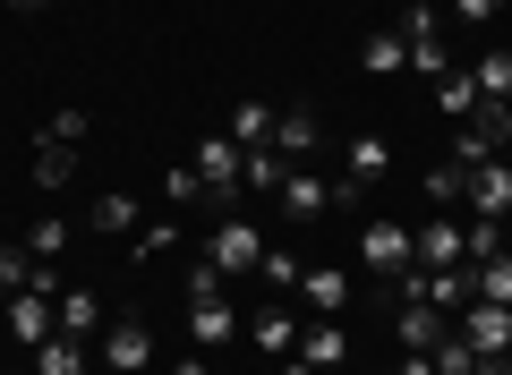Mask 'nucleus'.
I'll use <instances>...</instances> for the list:
<instances>
[{"label":"nucleus","instance_id":"1","mask_svg":"<svg viewBox=\"0 0 512 375\" xmlns=\"http://www.w3.org/2000/svg\"><path fill=\"white\" fill-rule=\"evenodd\" d=\"M359 265L367 273H384V282H402L410 265H419V239H410V222H359Z\"/></svg>","mask_w":512,"mask_h":375},{"label":"nucleus","instance_id":"2","mask_svg":"<svg viewBox=\"0 0 512 375\" xmlns=\"http://www.w3.org/2000/svg\"><path fill=\"white\" fill-rule=\"evenodd\" d=\"M205 265L231 282V273H256L265 265V239H256V222H239V214H222L214 231H205Z\"/></svg>","mask_w":512,"mask_h":375},{"label":"nucleus","instance_id":"3","mask_svg":"<svg viewBox=\"0 0 512 375\" xmlns=\"http://www.w3.org/2000/svg\"><path fill=\"white\" fill-rule=\"evenodd\" d=\"M197 179H205V205H231L239 197V171H248V154H239L231 137H197Z\"/></svg>","mask_w":512,"mask_h":375},{"label":"nucleus","instance_id":"4","mask_svg":"<svg viewBox=\"0 0 512 375\" xmlns=\"http://www.w3.org/2000/svg\"><path fill=\"white\" fill-rule=\"evenodd\" d=\"M103 375H154V333L137 316L103 324Z\"/></svg>","mask_w":512,"mask_h":375},{"label":"nucleus","instance_id":"5","mask_svg":"<svg viewBox=\"0 0 512 375\" xmlns=\"http://www.w3.org/2000/svg\"><path fill=\"white\" fill-rule=\"evenodd\" d=\"M461 341H470L478 358H512V307H495V299H470L461 307V324H453Z\"/></svg>","mask_w":512,"mask_h":375},{"label":"nucleus","instance_id":"6","mask_svg":"<svg viewBox=\"0 0 512 375\" xmlns=\"http://www.w3.org/2000/svg\"><path fill=\"white\" fill-rule=\"evenodd\" d=\"M274 197H282V214H291V222H316V214H333V205H350V188H342V179L325 188L316 171H291V179L274 188Z\"/></svg>","mask_w":512,"mask_h":375},{"label":"nucleus","instance_id":"7","mask_svg":"<svg viewBox=\"0 0 512 375\" xmlns=\"http://www.w3.org/2000/svg\"><path fill=\"white\" fill-rule=\"evenodd\" d=\"M384 171H393V137H376V128H359V137L342 145V188L359 197V188H376Z\"/></svg>","mask_w":512,"mask_h":375},{"label":"nucleus","instance_id":"8","mask_svg":"<svg viewBox=\"0 0 512 375\" xmlns=\"http://www.w3.org/2000/svg\"><path fill=\"white\" fill-rule=\"evenodd\" d=\"M86 231H103V239H137V231H146V205H137V188H103V197L86 205Z\"/></svg>","mask_w":512,"mask_h":375},{"label":"nucleus","instance_id":"9","mask_svg":"<svg viewBox=\"0 0 512 375\" xmlns=\"http://www.w3.org/2000/svg\"><path fill=\"white\" fill-rule=\"evenodd\" d=\"M461 205H470V214H495V222H504V214H512V162H504V154L478 162L470 188H461Z\"/></svg>","mask_w":512,"mask_h":375},{"label":"nucleus","instance_id":"10","mask_svg":"<svg viewBox=\"0 0 512 375\" xmlns=\"http://www.w3.org/2000/svg\"><path fill=\"white\" fill-rule=\"evenodd\" d=\"M0 333L26 341V350H35V341H52V299H43V290H18V299L0 307Z\"/></svg>","mask_w":512,"mask_h":375},{"label":"nucleus","instance_id":"11","mask_svg":"<svg viewBox=\"0 0 512 375\" xmlns=\"http://www.w3.org/2000/svg\"><path fill=\"white\" fill-rule=\"evenodd\" d=\"M188 341H197V350H231V341H239L231 299H188Z\"/></svg>","mask_w":512,"mask_h":375},{"label":"nucleus","instance_id":"12","mask_svg":"<svg viewBox=\"0 0 512 375\" xmlns=\"http://www.w3.org/2000/svg\"><path fill=\"white\" fill-rule=\"evenodd\" d=\"M52 333H60V341H94V333H103V299H94V290H60Z\"/></svg>","mask_w":512,"mask_h":375},{"label":"nucleus","instance_id":"13","mask_svg":"<svg viewBox=\"0 0 512 375\" xmlns=\"http://www.w3.org/2000/svg\"><path fill=\"white\" fill-rule=\"evenodd\" d=\"M444 333H453V324H444V307H427V299H402V316H393V341H402V350H436Z\"/></svg>","mask_w":512,"mask_h":375},{"label":"nucleus","instance_id":"14","mask_svg":"<svg viewBox=\"0 0 512 375\" xmlns=\"http://www.w3.org/2000/svg\"><path fill=\"white\" fill-rule=\"evenodd\" d=\"M291 358H308L316 375H342V367H350V333H342V324H308Z\"/></svg>","mask_w":512,"mask_h":375},{"label":"nucleus","instance_id":"15","mask_svg":"<svg viewBox=\"0 0 512 375\" xmlns=\"http://www.w3.org/2000/svg\"><path fill=\"white\" fill-rule=\"evenodd\" d=\"M274 154H282V162H308V154H316V111H308V103L274 111Z\"/></svg>","mask_w":512,"mask_h":375},{"label":"nucleus","instance_id":"16","mask_svg":"<svg viewBox=\"0 0 512 375\" xmlns=\"http://www.w3.org/2000/svg\"><path fill=\"white\" fill-rule=\"evenodd\" d=\"M410 239H419V265H427V273H444V265H461V222H453V214H436V222H419V231H410Z\"/></svg>","mask_w":512,"mask_h":375},{"label":"nucleus","instance_id":"17","mask_svg":"<svg viewBox=\"0 0 512 375\" xmlns=\"http://www.w3.org/2000/svg\"><path fill=\"white\" fill-rule=\"evenodd\" d=\"M248 333H256V350H265V358H291L308 324H299L291 307H256V324H248Z\"/></svg>","mask_w":512,"mask_h":375},{"label":"nucleus","instance_id":"18","mask_svg":"<svg viewBox=\"0 0 512 375\" xmlns=\"http://www.w3.org/2000/svg\"><path fill=\"white\" fill-rule=\"evenodd\" d=\"M299 290H308V307H325V316H342V307H350V273L342 265H308V273H299Z\"/></svg>","mask_w":512,"mask_h":375},{"label":"nucleus","instance_id":"19","mask_svg":"<svg viewBox=\"0 0 512 375\" xmlns=\"http://www.w3.org/2000/svg\"><path fill=\"white\" fill-rule=\"evenodd\" d=\"M359 69H367V77H402V69H410V43L384 26V35H367V43H359Z\"/></svg>","mask_w":512,"mask_h":375},{"label":"nucleus","instance_id":"20","mask_svg":"<svg viewBox=\"0 0 512 375\" xmlns=\"http://www.w3.org/2000/svg\"><path fill=\"white\" fill-rule=\"evenodd\" d=\"M26 367H35V375H86V341H35V350H26Z\"/></svg>","mask_w":512,"mask_h":375},{"label":"nucleus","instance_id":"21","mask_svg":"<svg viewBox=\"0 0 512 375\" xmlns=\"http://www.w3.org/2000/svg\"><path fill=\"white\" fill-rule=\"evenodd\" d=\"M478 103H487V94H478V77H470V69H444V77H436V111H453V120H478Z\"/></svg>","mask_w":512,"mask_h":375},{"label":"nucleus","instance_id":"22","mask_svg":"<svg viewBox=\"0 0 512 375\" xmlns=\"http://www.w3.org/2000/svg\"><path fill=\"white\" fill-rule=\"evenodd\" d=\"M222 137H231L239 154H256V145H274V111H265V103H239V111H231V128H222Z\"/></svg>","mask_w":512,"mask_h":375},{"label":"nucleus","instance_id":"23","mask_svg":"<svg viewBox=\"0 0 512 375\" xmlns=\"http://www.w3.org/2000/svg\"><path fill=\"white\" fill-rule=\"evenodd\" d=\"M461 256H478V265L504 256V222H495V214H470V222H461Z\"/></svg>","mask_w":512,"mask_h":375},{"label":"nucleus","instance_id":"24","mask_svg":"<svg viewBox=\"0 0 512 375\" xmlns=\"http://www.w3.org/2000/svg\"><path fill=\"white\" fill-rule=\"evenodd\" d=\"M69 171H77V145H52V137H43V145H35V188H69Z\"/></svg>","mask_w":512,"mask_h":375},{"label":"nucleus","instance_id":"25","mask_svg":"<svg viewBox=\"0 0 512 375\" xmlns=\"http://www.w3.org/2000/svg\"><path fill=\"white\" fill-rule=\"evenodd\" d=\"M478 94H487V103H512V52H478Z\"/></svg>","mask_w":512,"mask_h":375},{"label":"nucleus","instance_id":"26","mask_svg":"<svg viewBox=\"0 0 512 375\" xmlns=\"http://www.w3.org/2000/svg\"><path fill=\"white\" fill-rule=\"evenodd\" d=\"M291 171H299V162H282L274 145H256V154H248V171H239V188H282Z\"/></svg>","mask_w":512,"mask_h":375},{"label":"nucleus","instance_id":"27","mask_svg":"<svg viewBox=\"0 0 512 375\" xmlns=\"http://www.w3.org/2000/svg\"><path fill=\"white\" fill-rule=\"evenodd\" d=\"M461 188H470V179H461L453 162H436V171H427V188H419V197L436 205V214H453V205H461Z\"/></svg>","mask_w":512,"mask_h":375},{"label":"nucleus","instance_id":"28","mask_svg":"<svg viewBox=\"0 0 512 375\" xmlns=\"http://www.w3.org/2000/svg\"><path fill=\"white\" fill-rule=\"evenodd\" d=\"M495 154H504V145H495V137H487V128H461V145H453V171H461V179H470V171H478V162H495Z\"/></svg>","mask_w":512,"mask_h":375},{"label":"nucleus","instance_id":"29","mask_svg":"<svg viewBox=\"0 0 512 375\" xmlns=\"http://www.w3.org/2000/svg\"><path fill=\"white\" fill-rule=\"evenodd\" d=\"M470 282H478V299H495V307H512V256H487V265H478Z\"/></svg>","mask_w":512,"mask_h":375},{"label":"nucleus","instance_id":"30","mask_svg":"<svg viewBox=\"0 0 512 375\" xmlns=\"http://www.w3.org/2000/svg\"><path fill=\"white\" fill-rule=\"evenodd\" d=\"M427 358H436V375H478V350H470L461 333H444V341H436Z\"/></svg>","mask_w":512,"mask_h":375},{"label":"nucleus","instance_id":"31","mask_svg":"<svg viewBox=\"0 0 512 375\" xmlns=\"http://www.w3.org/2000/svg\"><path fill=\"white\" fill-rule=\"evenodd\" d=\"M197 197H205L197 162H171V171H163V205H197Z\"/></svg>","mask_w":512,"mask_h":375},{"label":"nucleus","instance_id":"32","mask_svg":"<svg viewBox=\"0 0 512 375\" xmlns=\"http://www.w3.org/2000/svg\"><path fill=\"white\" fill-rule=\"evenodd\" d=\"M410 69H419L427 86H436V77H444V69H461V60L444 52V35H436V43H410Z\"/></svg>","mask_w":512,"mask_h":375},{"label":"nucleus","instance_id":"33","mask_svg":"<svg viewBox=\"0 0 512 375\" xmlns=\"http://www.w3.org/2000/svg\"><path fill=\"white\" fill-rule=\"evenodd\" d=\"M26 248H35V256H69V222H60V214H43L35 231H26Z\"/></svg>","mask_w":512,"mask_h":375},{"label":"nucleus","instance_id":"34","mask_svg":"<svg viewBox=\"0 0 512 375\" xmlns=\"http://www.w3.org/2000/svg\"><path fill=\"white\" fill-rule=\"evenodd\" d=\"M256 273H265V282H282V290H291V282H299V273H308V265H299L291 248H265V265H256Z\"/></svg>","mask_w":512,"mask_h":375},{"label":"nucleus","instance_id":"35","mask_svg":"<svg viewBox=\"0 0 512 375\" xmlns=\"http://www.w3.org/2000/svg\"><path fill=\"white\" fill-rule=\"evenodd\" d=\"M86 128H94V120H86V111L69 103V111H52V128H43V137H52V145H77V137H86Z\"/></svg>","mask_w":512,"mask_h":375},{"label":"nucleus","instance_id":"36","mask_svg":"<svg viewBox=\"0 0 512 375\" xmlns=\"http://www.w3.org/2000/svg\"><path fill=\"white\" fill-rule=\"evenodd\" d=\"M171 239H180V222H146V231L128 239V248H137V256H163V248H171Z\"/></svg>","mask_w":512,"mask_h":375},{"label":"nucleus","instance_id":"37","mask_svg":"<svg viewBox=\"0 0 512 375\" xmlns=\"http://www.w3.org/2000/svg\"><path fill=\"white\" fill-rule=\"evenodd\" d=\"M402 43H436V9H427V0H419V9H402Z\"/></svg>","mask_w":512,"mask_h":375},{"label":"nucleus","instance_id":"38","mask_svg":"<svg viewBox=\"0 0 512 375\" xmlns=\"http://www.w3.org/2000/svg\"><path fill=\"white\" fill-rule=\"evenodd\" d=\"M495 9H504V0H453V18H461V26H495Z\"/></svg>","mask_w":512,"mask_h":375},{"label":"nucleus","instance_id":"39","mask_svg":"<svg viewBox=\"0 0 512 375\" xmlns=\"http://www.w3.org/2000/svg\"><path fill=\"white\" fill-rule=\"evenodd\" d=\"M188 299H222V273L214 265H188Z\"/></svg>","mask_w":512,"mask_h":375},{"label":"nucleus","instance_id":"40","mask_svg":"<svg viewBox=\"0 0 512 375\" xmlns=\"http://www.w3.org/2000/svg\"><path fill=\"white\" fill-rule=\"evenodd\" d=\"M393 375H436V358H427V350H410V358H402Z\"/></svg>","mask_w":512,"mask_h":375},{"label":"nucleus","instance_id":"41","mask_svg":"<svg viewBox=\"0 0 512 375\" xmlns=\"http://www.w3.org/2000/svg\"><path fill=\"white\" fill-rule=\"evenodd\" d=\"M478 375H512V358H478Z\"/></svg>","mask_w":512,"mask_h":375},{"label":"nucleus","instance_id":"42","mask_svg":"<svg viewBox=\"0 0 512 375\" xmlns=\"http://www.w3.org/2000/svg\"><path fill=\"white\" fill-rule=\"evenodd\" d=\"M274 375H316V367H308V358H282V367H274Z\"/></svg>","mask_w":512,"mask_h":375},{"label":"nucleus","instance_id":"43","mask_svg":"<svg viewBox=\"0 0 512 375\" xmlns=\"http://www.w3.org/2000/svg\"><path fill=\"white\" fill-rule=\"evenodd\" d=\"M171 375H205V358H180V367H171Z\"/></svg>","mask_w":512,"mask_h":375},{"label":"nucleus","instance_id":"44","mask_svg":"<svg viewBox=\"0 0 512 375\" xmlns=\"http://www.w3.org/2000/svg\"><path fill=\"white\" fill-rule=\"evenodd\" d=\"M9 9H52V0H9Z\"/></svg>","mask_w":512,"mask_h":375},{"label":"nucleus","instance_id":"45","mask_svg":"<svg viewBox=\"0 0 512 375\" xmlns=\"http://www.w3.org/2000/svg\"><path fill=\"white\" fill-rule=\"evenodd\" d=\"M9 375H35V367H9Z\"/></svg>","mask_w":512,"mask_h":375},{"label":"nucleus","instance_id":"46","mask_svg":"<svg viewBox=\"0 0 512 375\" xmlns=\"http://www.w3.org/2000/svg\"><path fill=\"white\" fill-rule=\"evenodd\" d=\"M504 162H512V145H504Z\"/></svg>","mask_w":512,"mask_h":375},{"label":"nucleus","instance_id":"47","mask_svg":"<svg viewBox=\"0 0 512 375\" xmlns=\"http://www.w3.org/2000/svg\"><path fill=\"white\" fill-rule=\"evenodd\" d=\"M504 9H512V0H504Z\"/></svg>","mask_w":512,"mask_h":375},{"label":"nucleus","instance_id":"48","mask_svg":"<svg viewBox=\"0 0 512 375\" xmlns=\"http://www.w3.org/2000/svg\"><path fill=\"white\" fill-rule=\"evenodd\" d=\"M342 375H350V367H342Z\"/></svg>","mask_w":512,"mask_h":375}]
</instances>
